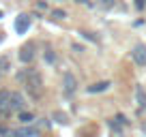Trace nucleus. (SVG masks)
Returning a JSON list of instances; mask_svg holds the SVG:
<instances>
[{"label": "nucleus", "mask_w": 146, "mask_h": 137, "mask_svg": "<svg viewBox=\"0 0 146 137\" xmlns=\"http://www.w3.org/2000/svg\"><path fill=\"white\" fill-rule=\"evenodd\" d=\"M19 79L24 82V88H26V92L32 99L39 101L43 96V79L36 68H26L24 73H19Z\"/></svg>", "instance_id": "f257e3e1"}, {"label": "nucleus", "mask_w": 146, "mask_h": 137, "mask_svg": "<svg viewBox=\"0 0 146 137\" xmlns=\"http://www.w3.org/2000/svg\"><path fill=\"white\" fill-rule=\"evenodd\" d=\"M7 103H9L11 111H22L24 105H26V101L19 92H9V90H7Z\"/></svg>", "instance_id": "f03ea898"}, {"label": "nucleus", "mask_w": 146, "mask_h": 137, "mask_svg": "<svg viewBox=\"0 0 146 137\" xmlns=\"http://www.w3.org/2000/svg\"><path fill=\"white\" fill-rule=\"evenodd\" d=\"M131 58L137 67H146V45L144 43H137L135 47L131 49Z\"/></svg>", "instance_id": "7ed1b4c3"}, {"label": "nucleus", "mask_w": 146, "mask_h": 137, "mask_svg": "<svg viewBox=\"0 0 146 137\" xmlns=\"http://www.w3.org/2000/svg\"><path fill=\"white\" fill-rule=\"evenodd\" d=\"M62 90H64V94H69V96L78 90V79H75L73 73H69V71L62 75Z\"/></svg>", "instance_id": "20e7f679"}, {"label": "nucleus", "mask_w": 146, "mask_h": 137, "mask_svg": "<svg viewBox=\"0 0 146 137\" xmlns=\"http://www.w3.org/2000/svg\"><path fill=\"white\" fill-rule=\"evenodd\" d=\"M28 28H30V17H28L26 13L17 15V19H15V32H17V34H24V32H28Z\"/></svg>", "instance_id": "39448f33"}, {"label": "nucleus", "mask_w": 146, "mask_h": 137, "mask_svg": "<svg viewBox=\"0 0 146 137\" xmlns=\"http://www.w3.org/2000/svg\"><path fill=\"white\" fill-rule=\"evenodd\" d=\"M32 58H35V47H32V43H28V45H24L19 49V60L24 64H28V62H32Z\"/></svg>", "instance_id": "423d86ee"}, {"label": "nucleus", "mask_w": 146, "mask_h": 137, "mask_svg": "<svg viewBox=\"0 0 146 137\" xmlns=\"http://www.w3.org/2000/svg\"><path fill=\"white\" fill-rule=\"evenodd\" d=\"M135 99H137V109L144 111L146 109V90H144V86H140V84L135 86Z\"/></svg>", "instance_id": "0eeeda50"}, {"label": "nucleus", "mask_w": 146, "mask_h": 137, "mask_svg": "<svg viewBox=\"0 0 146 137\" xmlns=\"http://www.w3.org/2000/svg\"><path fill=\"white\" fill-rule=\"evenodd\" d=\"M127 126V118H125L123 114H116L114 120H110V128H114L116 133H120V128Z\"/></svg>", "instance_id": "6e6552de"}, {"label": "nucleus", "mask_w": 146, "mask_h": 137, "mask_svg": "<svg viewBox=\"0 0 146 137\" xmlns=\"http://www.w3.org/2000/svg\"><path fill=\"white\" fill-rule=\"evenodd\" d=\"M110 86H112L110 82H97V84H92V86H88L86 90H88V94H97V92H103V90H108Z\"/></svg>", "instance_id": "1a4fd4ad"}, {"label": "nucleus", "mask_w": 146, "mask_h": 137, "mask_svg": "<svg viewBox=\"0 0 146 137\" xmlns=\"http://www.w3.org/2000/svg\"><path fill=\"white\" fill-rule=\"evenodd\" d=\"M19 120H22L24 124H32V122H35V116H32L30 111H24L22 109V111H19Z\"/></svg>", "instance_id": "9d476101"}, {"label": "nucleus", "mask_w": 146, "mask_h": 137, "mask_svg": "<svg viewBox=\"0 0 146 137\" xmlns=\"http://www.w3.org/2000/svg\"><path fill=\"white\" fill-rule=\"evenodd\" d=\"M67 17V13H64L62 9H54L52 11V19H56V22H58V19H64Z\"/></svg>", "instance_id": "9b49d317"}, {"label": "nucleus", "mask_w": 146, "mask_h": 137, "mask_svg": "<svg viewBox=\"0 0 146 137\" xmlns=\"http://www.w3.org/2000/svg\"><path fill=\"white\" fill-rule=\"evenodd\" d=\"M43 58H45V60H47V62H50V64H54V62H56V54H54V51H52V49H45V54H43Z\"/></svg>", "instance_id": "f8f14e48"}, {"label": "nucleus", "mask_w": 146, "mask_h": 137, "mask_svg": "<svg viewBox=\"0 0 146 137\" xmlns=\"http://www.w3.org/2000/svg\"><path fill=\"white\" fill-rule=\"evenodd\" d=\"M0 135H2V137H17V131H11V128H0Z\"/></svg>", "instance_id": "ddd939ff"}, {"label": "nucleus", "mask_w": 146, "mask_h": 137, "mask_svg": "<svg viewBox=\"0 0 146 137\" xmlns=\"http://www.w3.org/2000/svg\"><path fill=\"white\" fill-rule=\"evenodd\" d=\"M54 120H56V122H67V116H64V114H60V111H56V114H54Z\"/></svg>", "instance_id": "4468645a"}, {"label": "nucleus", "mask_w": 146, "mask_h": 137, "mask_svg": "<svg viewBox=\"0 0 146 137\" xmlns=\"http://www.w3.org/2000/svg\"><path fill=\"white\" fill-rule=\"evenodd\" d=\"M0 67L7 71V68H9V60H7V58H0Z\"/></svg>", "instance_id": "2eb2a0df"}, {"label": "nucleus", "mask_w": 146, "mask_h": 137, "mask_svg": "<svg viewBox=\"0 0 146 137\" xmlns=\"http://www.w3.org/2000/svg\"><path fill=\"white\" fill-rule=\"evenodd\" d=\"M135 7L137 9H144V0H135Z\"/></svg>", "instance_id": "dca6fc26"}, {"label": "nucleus", "mask_w": 146, "mask_h": 137, "mask_svg": "<svg viewBox=\"0 0 146 137\" xmlns=\"http://www.w3.org/2000/svg\"><path fill=\"white\" fill-rule=\"evenodd\" d=\"M78 2H82V5H88V0H78Z\"/></svg>", "instance_id": "f3484780"}, {"label": "nucleus", "mask_w": 146, "mask_h": 137, "mask_svg": "<svg viewBox=\"0 0 146 137\" xmlns=\"http://www.w3.org/2000/svg\"><path fill=\"white\" fill-rule=\"evenodd\" d=\"M103 2H112V0H103Z\"/></svg>", "instance_id": "a211bd4d"}, {"label": "nucleus", "mask_w": 146, "mask_h": 137, "mask_svg": "<svg viewBox=\"0 0 146 137\" xmlns=\"http://www.w3.org/2000/svg\"><path fill=\"white\" fill-rule=\"evenodd\" d=\"M0 17H2V11H0Z\"/></svg>", "instance_id": "6ab92c4d"}, {"label": "nucleus", "mask_w": 146, "mask_h": 137, "mask_svg": "<svg viewBox=\"0 0 146 137\" xmlns=\"http://www.w3.org/2000/svg\"><path fill=\"white\" fill-rule=\"evenodd\" d=\"M0 41H2V37H0Z\"/></svg>", "instance_id": "aec40b11"}]
</instances>
